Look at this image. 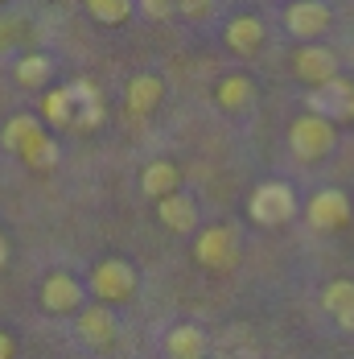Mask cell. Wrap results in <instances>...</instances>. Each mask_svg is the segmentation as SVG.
Returning <instances> with one entry per match:
<instances>
[{"instance_id": "cell-6", "label": "cell", "mask_w": 354, "mask_h": 359, "mask_svg": "<svg viewBox=\"0 0 354 359\" xmlns=\"http://www.w3.org/2000/svg\"><path fill=\"white\" fill-rule=\"evenodd\" d=\"M330 25H334V8L321 4V0H297V4L284 8V29L297 37L301 46H313Z\"/></svg>"}, {"instance_id": "cell-17", "label": "cell", "mask_w": 354, "mask_h": 359, "mask_svg": "<svg viewBox=\"0 0 354 359\" xmlns=\"http://www.w3.org/2000/svg\"><path fill=\"white\" fill-rule=\"evenodd\" d=\"M161 100H165L161 74H136V79L128 83V111H132V116H148Z\"/></svg>"}, {"instance_id": "cell-29", "label": "cell", "mask_w": 354, "mask_h": 359, "mask_svg": "<svg viewBox=\"0 0 354 359\" xmlns=\"http://www.w3.org/2000/svg\"><path fill=\"white\" fill-rule=\"evenodd\" d=\"M8 37H13V34H8V21H0V46H4Z\"/></svg>"}, {"instance_id": "cell-28", "label": "cell", "mask_w": 354, "mask_h": 359, "mask_svg": "<svg viewBox=\"0 0 354 359\" xmlns=\"http://www.w3.org/2000/svg\"><path fill=\"white\" fill-rule=\"evenodd\" d=\"M8 264V240H4V231H0V269Z\"/></svg>"}, {"instance_id": "cell-11", "label": "cell", "mask_w": 354, "mask_h": 359, "mask_svg": "<svg viewBox=\"0 0 354 359\" xmlns=\"http://www.w3.org/2000/svg\"><path fill=\"white\" fill-rule=\"evenodd\" d=\"M74 330H78V339H83L87 347H107V343L115 339L120 323H115L111 306H99V302H95V306H83V310H78Z\"/></svg>"}, {"instance_id": "cell-16", "label": "cell", "mask_w": 354, "mask_h": 359, "mask_svg": "<svg viewBox=\"0 0 354 359\" xmlns=\"http://www.w3.org/2000/svg\"><path fill=\"white\" fill-rule=\"evenodd\" d=\"M214 100H218L222 111H248L255 104V83H251L248 74H227V79H218Z\"/></svg>"}, {"instance_id": "cell-21", "label": "cell", "mask_w": 354, "mask_h": 359, "mask_svg": "<svg viewBox=\"0 0 354 359\" xmlns=\"http://www.w3.org/2000/svg\"><path fill=\"white\" fill-rule=\"evenodd\" d=\"M54 74V62L45 58V54H25V58H17V67H13V79L21 83V87H41L45 79Z\"/></svg>"}, {"instance_id": "cell-14", "label": "cell", "mask_w": 354, "mask_h": 359, "mask_svg": "<svg viewBox=\"0 0 354 359\" xmlns=\"http://www.w3.org/2000/svg\"><path fill=\"white\" fill-rule=\"evenodd\" d=\"M165 351L169 359H202L211 351V339H206V330L194 323H177L169 334H165Z\"/></svg>"}, {"instance_id": "cell-19", "label": "cell", "mask_w": 354, "mask_h": 359, "mask_svg": "<svg viewBox=\"0 0 354 359\" xmlns=\"http://www.w3.org/2000/svg\"><path fill=\"white\" fill-rule=\"evenodd\" d=\"M41 116H45V124L50 128H71L74 124V95L71 87H50L45 95H41Z\"/></svg>"}, {"instance_id": "cell-18", "label": "cell", "mask_w": 354, "mask_h": 359, "mask_svg": "<svg viewBox=\"0 0 354 359\" xmlns=\"http://www.w3.org/2000/svg\"><path fill=\"white\" fill-rule=\"evenodd\" d=\"M37 137H41V120H37V116H29V111L13 116V120L0 128V144H4L8 153H17V157H21V153H25Z\"/></svg>"}, {"instance_id": "cell-1", "label": "cell", "mask_w": 354, "mask_h": 359, "mask_svg": "<svg viewBox=\"0 0 354 359\" xmlns=\"http://www.w3.org/2000/svg\"><path fill=\"white\" fill-rule=\"evenodd\" d=\"M141 285V277H136V264L132 260H124V256H107L99 260L95 269H91V297H99V306H115V302H128L132 293Z\"/></svg>"}, {"instance_id": "cell-7", "label": "cell", "mask_w": 354, "mask_h": 359, "mask_svg": "<svg viewBox=\"0 0 354 359\" xmlns=\"http://www.w3.org/2000/svg\"><path fill=\"white\" fill-rule=\"evenodd\" d=\"M292 74H297L301 83H309V91H318L325 83H334L342 71H338V54H334L330 46L313 41V46H301V50L292 54Z\"/></svg>"}, {"instance_id": "cell-25", "label": "cell", "mask_w": 354, "mask_h": 359, "mask_svg": "<svg viewBox=\"0 0 354 359\" xmlns=\"http://www.w3.org/2000/svg\"><path fill=\"white\" fill-rule=\"evenodd\" d=\"M177 13H185V17H206L211 13V4L206 0H181V4H174Z\"/></svg>"}, {"instance_id": "cell-22", "label": "cell", "mask_w": 354, "mask_h": 359, "mask_svg": "<svg viewBox=\"0 0 354 359\" xmlns=\"http://www.w3.org/2000/svg\"><path fill=\"white\" fill-rule=\"evenodd\" d=\"M87 17H95L104 25H120L132 17V4L128 0H87Z\"/></svg>"}, {"instance_id": "cell-10", "label": "cell", "mask_w": 354, "mask_h": 359, "mask_svg": "<svg viewBox=\"0 0 354 359\" xmlns=\"http://www.w3.org/2000/svg\"><path fill=\"white\" fill-rule=\"evenodd\" d=\"M264 37H268V29H264V21H260L255 13H235V17L227 21V29H222L227 50H235L239 58L255 54V50L264 46Z\"/></svg>"}, {"instance_id": "cell-26", "label": "cell", "mask_w": 354, "mask_h": 359, "mask_svg": "<svg viewBox=\"0 0 354 359\" xmlns=\"http://www.w3.org/2000/svg\"><path fill=\"white\" fill-rule=\"evenodd\" d=\"M141 8L148 13V17H169V13H177L174 4H165V0H144Z\"/></svg>"}, {"instance_id": "cell-15", "label": "cell", "mask_w": 354, "mask_h": 359, "mask_svg": "<svg viewBox=\"0 0 354 359\" xmlns=\"http://www.w3.org/2000/svg\"><path fill=\"white\" fill-rule=\"evenodd\" d=\"M177 186H181V170H177L174 161H165V157H157V161H148L141 174V190L153 198V203H161V198H169L177 194Z\"/></svg>"}, {"instance_id": "cell-8", "label": "cell", "mask_w": 354, "mask_h": 359, "mask_svg": "<svg viewBox=\"0 0 354 359\" xmlns=\"http://www.w3.org/2000/svg\"><path fill=\"white\" fill-rule=\"evenodd\" d=\"M305 219H309L313 231H338V227H346L351 223V198H346V190H338V186L318 190L309 198V207H305Z\"/></svg>"}, {"instance_id": "cell-5", "label": "cell", "mask_w": 354, "mask_h": 359, "mask_svg": "<svg viewBox=\"0 0 354 359\" xmlns=\"http://www.w3.org/2000/svg\"><path fill=\"white\" fill-rule=\"evenodd\" d=\"M305 104H309L313 116L330 120V124L338 128V124L354 120V83L346 79V74H338L334 83H325V87H318V91H309Z\"/></svg>"}, {"instance_id": "cell-23", "label": "cell", "mask_w": 354, "mask_h": 359, "mask_svg": "<svg viewBox=\"0 0 354 359\" xmlns=\"http://www.w3.org/2000/svg\"><path fill=\"white\" fill-rule=\"evenodd\" d=\"M104 120H107V108H104V104H91V108H74L71 133H91V128H99Z\"/></svg>"}, {"instance_id": "cell-9", "label": "cell", "mask_w": 354, "mask_h": 359, "mask_svg": "<svg viewBox=\"0 0 354 359\" xmlns=\"http://www.w3.org/2000/svg\"><path fill=\"white\" fill-rule=\"evenodd\" d=\"M83 285H78V277L74 273H50L45 281H41V306L50 310V314H74V310H83Z\"/></svg>"}, {"instance_id": "cell-27", "label": "cell", "mask_w": 354, "mask_h": 359, "mask_svg": "<svg viewBox=\"0 0 354 359\" xmlns=\"http://www.w3.org/2000/svg\"><path fill=\"white\" fill-rule=\"evenodd\" d=\"M0 359H13V339L0 330Z\"/></svg>"}, {"instance_id": "cell-12", "label": "cell", "mask_w": 354, "mask_h": 359, "mask_svg": "<svg viewBox=\"0 0 354 359\" xmlns=\"http://www.w3.org/2000/svg\"><path fill=\"white\" fill-rule=\"evenodd\" d=\"M157 219H161V227L165 231H177V236H194L198 231V203L190 198V194H169V198H161L157 203Z\"/></svg>"}, {"instance_id": "cell-4", "label": "cell", "mask_w": 354, "mask_h": 359, "mask_svg": "<svg viewBox=\"0 0 354 359\" xmlns=\"http://www.w3.org/2000/svg\"><path fill=\"white\" fill-rule=\"evenodd\" d=\"M239 231L231 227V223H211V227H202L198 231V240H194V256H198V264H206L211 273H231L235 264H239Z\"/></svg>"}, {"instance_id": "cell-2", "label": "cell", "mask_w": 354, "mask_h": 359, "mask_svg": "<svg viewBox=\"0 0 354 359\" xmlns=\"http://www.w3.org/2000/svg\"><path fill=\"white\" fill-rule=\"evenodd\" d=\"M334 144H338V128H334L330 120L313 116V111H301V116L288 124V149H292V157H301V161H321V157H330Z\"/></svg>"}, {"instance_id": "cell-24", "label": "cell", "mask_w": 354, "mask_h": 359, "mask_svg": "<svg viewBox=\"0 0 354 359\" xmlns=\"http://www.w3.org/2000/svg\"><path fill=\"white\" fill-rule=\"evenodd\" d=\"M74 95V108H91V104H104V95H99V87L91 83V79H71L66 83Z\"/></svg>"}, {"instance_id": "cell-13", "label": "cell", "mask_w": 354, "mask_h": 359, "mask_svg": "<svg viewBox=\"0 0 354 359\" xmlns=\"http://www.w3.org/2000/svg\"><path fill=\"white\" fill-rule=\"evenodd\" d=\"M321 306H325V314L338 323V330H346L354 334V281H330V285L321 289Z\"/></svg>"}, {"instance_id": "cell-3", "label": "cell", "mask_w": 354, "mask_h": 359, "mask_svg": "<svg viewBox=\"0 0 354 359\" xmlns=\"http://www.w3.org/2000/svg\"><path fill=\"white\" fill-rule=\"evenodd\" d=\"M248 215L260 227H284L288 219H297V194L288 182H260L248 198Z\"/></svg>"}, {"instance_id": "cell-20", "label": "cell", "mask_w": 354, "mask_h": 359, "mask_svg": "<svg viewBox=\"0 0 354 359\" xmlns=\"http://www.w3.org/2000/svg\"><path fill=\"white\" fill-rule=\"evenodd\" d=\"M58 157H62V144L54 141L50 133H41V137H37V141L25 149V153H21V161H25L29 170H37V174L54 170V165H58Z\"/></svg>"}]
</instances>
